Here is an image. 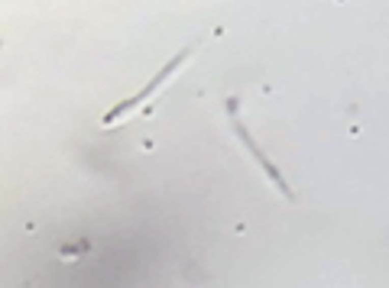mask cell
<instances>
[{
	"label": "cell",
	"instance_id": "cell-1",
	"mask_svg": "<svg viewBox=\"0 0 389 288\" xmlns=\"http://www.w3.org/2000/svg\"><path fill=\"white\" fill-rule=\"evenodd\" d=\"M188 55H191V52H188V49H185V52H182V55H179V58H175V62H169V65H165V72H162V75H159V78H156V81H149V84H146V88H143V91H140V98H133V101H127V104H120V107H117V110H110V113H107V117H104V123H114V120H120V117H123V113H127V110H133V107H136V104H143V101H149V98H153V94H156L159 88H162V84H165V81H169V75H175V68H179V65H185V62H188Z\"/></svg>",
	"mask_w": 389,
	"mask_h": 288
},
{
	"label": "cell",
	"instance_id": "cell-2",
	"mask_svg": "<svg viewBox=\"0 0 389 288\" xmlns=\"http://www.w3.org/2000/svg\"><path fill=\"white\" fill-rule=\"evenodd\" d=\"M85 249H88V243H78V246H62V252H59V256L65 259V263H72V259H75V256H81Z\"/></svg>",
	"mask_w": 389,
	"mask_h": 288
}]
</instances>
